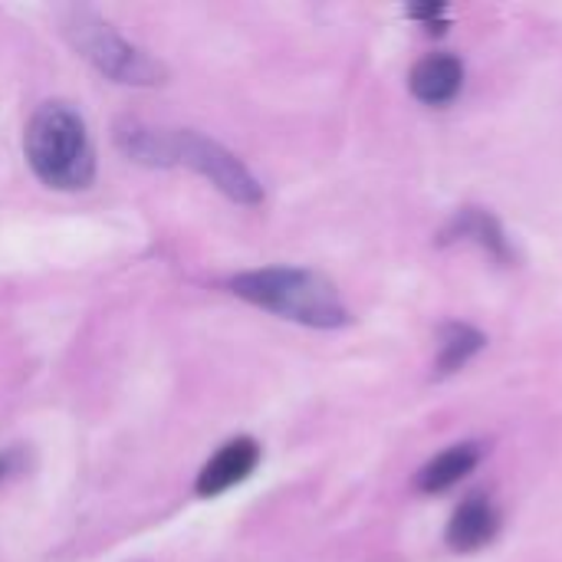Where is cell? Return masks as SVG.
<instances>
[{"label":"cell","mask_w":562,"mask_h":562,"mask_svg":"<svg viewBox=\"0 0 562 562\" xmlns=\"http://www.w3.org/2000/svg\"><path fill=\"white\" fill-rule=\"evenodd\" d=\"M227 286L234 296L310 329H342L352 323L333 280H326L316 270L263 267V270L237 273Z\"/></svg>","instance_id":"6da1fadb"},{"label":"cell","mask_w":562,"mask_h":562,"mask_svg":"<svg viewBox=\"0 0 562 562\" xmlns=\"http://www.w3.org/2000/svg\"><path fill=\"white\" fill-rule=\"evenodd\" d=\"M23 151L33 175L56 191L89 188L95 178V148L82 115L69 102H43L23 135Z\"/></svg>","instance_id":"7a4b0ae2"},{"label":"cell","mask_w":562,"mask_h":562,"mask_svg":"<svg viewBox=\"0 0 562 562\" xmlns=\"http://www.w3.org/2000/svg\"><path fill=\"white\" fill-rule=\"evenodd\" d=\"M59 16H63L66 40L102 76H109L115 82H125V86H158V82L168 79V69L155 56H148L135 43L122 40L112 30V23H105L95 10H89V7H66Z\"/></svg>","instance_id":"3957f363"},{"label":"cell","mask_w":562,"mask_h":562,"mask_svg":"<svg viewBox=\"0 0 562 562\" xmlns=\"http://www.w3.org/2000/svg\"><path fill=\"white\" fill-rule=\"evenodd\" d=\"M175 151H178V161H184L188 168H194L198 175H204L217 191H224L231 201L237 204H260L263 201V188L260 181L250 175V168L231 155L221 142L201 135V132H175Z\"/></svg>","instance_id":"277c9868"},{"label":"cell","mask_w":562,"mask_h":562,"mask_svg":"<svg viewBox=\"0 0 562 562\" xmlns=\"http://www.w3.org/2000/svg\"><path fill=\"white\" fill-rule=\"evenodd\" d=\"M260 464V445L254 438H234L227 441L198 474V497H221L231 487L244 484Z\"/></svg>","instance_id":"5b68a950"},{"label":"cell","mask_w":562,"mask_h":562,"mask_svg":"<svg viewBox=\"0 0 562 562\" xmlns=\"http://www.w3.org/2000/svg\"><path fill=\"white\" fill-rule=\"evenodd\" d=\"M412 92L425 105H448L464 86V63L451 53H431L412 69Z\"/></svg>","instance_id":"8992f818"},{"label":"cell","mask_w":562,"mask_h":562,"mask_svg":"<svg viewBox=\"0 0 562 562\" xmlns=\"http://www.w3.org/2000/svg\"><path fill=\"white\" fill-rule=\"evenodd\" d=\"M115 145L125 158L148 165V168H171L178 165V151H175V132H161L151 128L138 119H122L115 125Z\"/></svg>","instance_id":"52a82bcc"},{"label":"cell","mask_w":562,"mask_h":562,"mask_svg":"<svg viewBox=\"0 0 562 562\" xmlns=\"http://www.w3.org/2000/svg\"><path fill=\"white\" fill-rule=\"evenodd\" d=\"M501 517L484 494H471L448 524V547L454 553H474L497 537Z\"/></svg>","instance_id":"ba28073f"},{"label":"cell","mask_w":562,"mask_h":562,"mask_svg":"<svg viewBox=\"0 0 562 562\" xmlns=\"http://www.w3.org/2000/svg\"><path fill=\"white\" fill-rule=\"evenodd\" d=\"M445 240H474L477 247H484L491 257L497 260H510V244H507V234L504 227L497 224L494 214L481 211V207H464L445 231Z\"/></svg>","instance_id":"9c48e42d"},{"label":"cell","mask_w":562,"mask_h":562,"mask_svg":"<svg viewBox=\"0 0 562 562\" xmlns=\"http://www.w3.org/2000/svg\"><path fill=\"white\" fill-rule=\"evenodd\" d=\"M481 461V448L477 445H454L448 451H441L435 461H428L418 474V491L422 494H441L454 484H461Z\"/></svg>","instance_id":"30bf717a"},{"label":"cell","mask_w":562,"mask_h":562,"mask_svg":"<svg viewBox=\"0 0 562 562\" xmlns=\"http://www.w3.org/2000/svg\"><path fill=\"white\" fill-rule=\"evenodd\" d=\"M487 346L484 333H477L474 326L464 323H448L441 329V349H438V375H454L458 369H464L481 349Z\"/></svg>","instance_id":"8fae6325"},{"label":"cell","mask_w":562,"mask_h":562,"mask_svg":"<svg viewBox=\"0 0 562 562\" xmlns=\"http://www.w3.org/2000/svg\"><path fill=\"white\" fill-rule=\"evenodd\" d=\"M408 16L422 20L428 30H438V33L448 26V20H445V3H425V7H412V10H408Z\"/></svg>","instance_id":"7c38bea8"},{"label":"cell","mask_w":562,"mask_h":562,"mask_svg":"<svg viewBox=\"0 0 562 562\" xmlns=\"http://www.w3.org/2000/svg\"><path fill=\"white\" fill-rule=\"evenodd\" d=\"M7 471H10V461H7V458H0V477H3Z\"/></svg>","instance_id":"4fadbf2b"}]
</instances>
